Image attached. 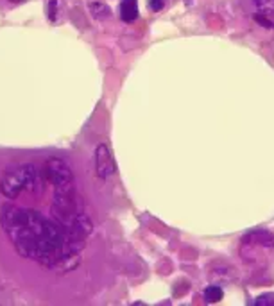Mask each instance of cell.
<instances>
[{"mask_svg":"<svg viewBox=\"0 0 274 306\" xmlns=\"http://www.w3.org/2000/svg\"><path fill=\"white\" fill-rule=\"evenodd\" d=\"M254 20H256V22L260 23V25H263V27H267V29L274 27V23L271 22V20H269L265 13H256V15H254Z\"/></svg>","mask_w":274,"mask_h":306,"instance_id":"30bf717a","label":"cell"},{"mask_svg":"<svg viewBox=\"0 0 274 306\" xmlns=\"http://www.w3.org/2000/svg\"><path fill=\"white\" fill-rule=\"evenodd\" d=\"M242 240H244V244L260 245V247H269V249L274 247V234L271 233V231H265V229H253V231H247Z\"/></svg>","mask_w":274,"mask_h":306,"instance_id":"8992f818","label":"cell"},{"mask_svg":"<svg viewBox=\"0 0 274 306\" xmlns=\"http://www.w3.org/2000/svg\"><path fill=\"white\" fill-rule=\"evenodd\" d=\"M84 213V200L77 192L76 184H61L54 186L52 199V217L59 226H66L72 218Z\"/></svg>","mask_w":274,"mask_h":306,"instance_id":"7a4b0ae2","label":"cell"},{"mask_svg":"<svg viewBox=\"0 0 274 306\" xmlns=\"http://www.w3.org/2000/svg\"><path fill=\"white\" fill-rule=\"evenodd\" d=\"M11 2H20V0H11Z\"/></svg>","mask_w":274,"mask_h":306,"instance_id":"5bb4252c","label":"cell"},{"mask_svg":"<svg viewBox=\"0 0 274 306\" xmlns=\"http://www.w3.org/2000/svg\"><path fill=\"white\" fill-rule=\"evenodd\" d=\"M41 190V178L33 165L9 168L0 178V194L7 199H17L22 190Z\"/></svg>","mask_w":274,"mask_h":306,"instance_id":"3957f363","label":"cell"},{"mask_svg":"<svg viewBox=\"0 0 274 306\" xmlns=\"http://www.w3.org/2000/svg\"><path fill=\"white\" fill-rule=\"evenodd\" d=\"M56 4H58L56 0H50L49 4H47V15H49V18L52 22H56V7H58Z\"/></svg>","mask_w":274,"mask_h":306,"instance_id":"8fae6325","label":"cell"},{"mask_svg":"<svg viewBox=\"0 0 274 306\" xmlns=\"http://www.w3.org/2000/svg\"><path fill=\"white\" fill-rule=\"evenodd\" d=\"M120 17L126 23H131L138 17V0H122Z\"/></svg>","mask_w":274,"mask_h":306,"instance_id":"52a82bcc","label":"cell"},{"mask_svg":"<svg viewBox=\"0 0 274 306\" xmlns=\"http://www.w3.org/2000/svg\"><path fill=\"white\" fill-rule=\"evenodd\" d=\"M95 167H97L99 178L102 179H108L115 174V162H113L110 147L106 144H100L95 150Z\"/></svg>","mask_w":274,"mask_h":306,"instance_id":"5b68a950","label":"cell"},{"mask_svg":"<svg viewBox=\"0 0 274 306\" xmlns=\"http://www.w3.org/2000/svg\"><path fill=\"white\" fill-rule=\"evenodd\" d=\"M149 6L153 11H159V9H163V0H149Z\"/></svg>","mask_w":274,"mask_h":306,"instance_id":"4fadbf2b","label":"cell"},{"mask_svg":"<svg viewBox=\"0 0 274 306\" xmlns=\"http://www.w3.org/2000/svg\"><path fill=\"white\" fill-rule=\"evenodd\" d=\"M254 4L258 7H262L263 11L265 9H274V0H254Z\"/></svg>","mask_w":274,"mask_h":306,"instance_id":"7c38bea8","label":"cell"},{"mask_svg":"<svg viewBox=\"0 0 274 306\" xmlns=\"http://www.w3.org/2000/svg\"><path fill=\"white\" fill-rule=\"evenodd\" d=\"M43 178L47 179L52 186H61V184L74 183V174H72L70 167H68L63 160H58V158H52V160H49V162L45 163Z\"/></svg>","mask_w":274,"mask_h":306,"instance_id":"277c9868","label":"cell"},{"mask_svg":"<svg viewBox=\"0 0 274 306\" xmlns=\"http://www.w3.org/2000/svg\"><path fill=\"white\" fill-rule=\"evenodd\" d=\"M0 224L18 254L59 270L79 265L77 254L81 251L68 242L59 224L49 220L39 212L4 204L0 208Z\"/></svg>","mask_w":274,"mask_h":306,"instance_id":"6da1fadb","label":"cell"},{"mask_svg":"<svg viewBox=\"0 0 274 306\" xmlns=\"http://www.w3.org/2000/svg\"><path fill=\"white\" fill-rule=\"evenodd\" d=\"M254 305L256 306H274V294L258 295L256 299H254Z\"/></svg>","mask_w":274,"mask_h":306,"instance_id":"9c48e42d","label":"cell"},{"mask_svg":"<svg viewBox=\"0 0 274 306\" xmlns=\"http://www.w3.org/2000/svg\"><path fill=\"white\" fill-rule=\"evenodd\" d=\"M222 295H224L222 288H220V287H215V285L206 287V290H204V299H206V303H217V301L222 299Z\"/></svg>","mask_w":274,"mask_h":306,"instance_id":"ba28073f","label":"cell"}]
</instances>
